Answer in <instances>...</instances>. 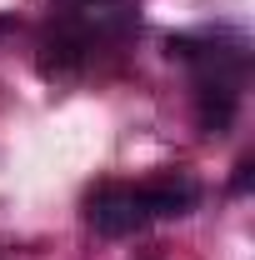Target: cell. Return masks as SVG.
<instances>
[{
    "instance_id": "obj_1",
    "label": "cell",
    "mask_w": 255,
    "mask_h": 260,
    "mask_svg": "<svg viewBox=\"0 0 255 260\" xmlns=\"http://www.w3.org/2000/svg\"><path fill=\"white\" fill-rule=\"evenodd\" d=\"M195 205L190 180H155V185H100L85 200V215L100 235H130L160 215H185Z\"/></svg>"
},
{
    "instance_id": "obj_2",
    "label": "cell",
    "mask_w": 255,
    "mask_h": 260,
    "mask_svg": "<svg viewBox=\"0 0 255 260\" xmlns=\"http://www.w3.org/2000/svg\"><path fill=\"white\" fill-rule=\"evenodd\" d=\"M85 5H100V0H85Z\"/></svg>"
}]
</instances>
